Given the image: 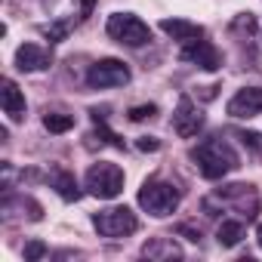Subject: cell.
I'll use <instances>...</instances> for the list:
<instances>
[{"label":"cell","instance_id":"cell-9","mask_svg":"<svg viewBox=\"0 0 262 262\" xmlns=\"http://www.w3.org/2000/svg\"><path fill=\"white\" fill-rule=\"evenodd\" d=\"M228 114L244 120V117H256L262 114V86H244L228 99Z\"/></svg>","mask_w":262,"mask_h":262},{"label":"cell","instance_id":"cell-5","mask_svg":"<svg viewBox=\"0 0 262 262\" xmlns=\"http://www.w3.org/2000/svg\"><path fill=\"white\" fill-rule=\"evenodd\" d=\"M93 225L102 237H126L139 228V219L129 207H108L93 216Z\"/></svg>","mask_w":262,"mask_h":262},{"label":"cell","instance_id":"cell-20","mask_svg":"<svg viewBox=\"0 0 262 262\" xmlns=\"http://www.w3.org/2000/svg\"><path fill=\"white\" fill-rule=\"evenodd\" d=\"M43 256H47V244H40V241H31V244H25V259L37 262V259H43Z\"/></svg>","mask_w":262,"mask_h":262},{"label":"cell","instance_id":"cell-14","mask_svg":"<svg viewBox=\"0 0 262 262\" xmlns=\"http://www.w3.org/2000/svg\"><path fill=\"white\" fill-rule=\"evenodd\" d=\"M53 188L59 191V198L62 201H80V188H77V179H74V173H68V170H53Z\"/></svg>","mask_w":262,"mask_h":262},{"label":"cell","instance_id":"cell-22","mask_svg":"<svg viewBox=\"0 0 262 262\" xmlns=\"http://www.w3.org/2000/svg\"><path fill=\"white\" fill-rule=\"evenodd\" d=\"M234 28L250 34V31L256 28V19H253V13H244V16H237V19H234Z\"/></svg>","mask_w":262,"mask_h":262},{"label":"cell","instance_id":"cell-11","mask_svg":"<svg viewBox=\"0 0 262 262\" xmlns=\"http://www.w3.org/2000/svg\"><path fill=\"white\" fill-rule=\"evenodd\" d=\"M50 62H53V56L40 43H22L16 50V68L19 71H43V68H50Z\"/></svg>","mask_w":262,"mask_h":262},{"label":"cell","instance_id":"cell-3","mask_svg":"<svg viewBox=\"0 0 262 262\" xmlns=\"http://www.w3.org/2000/svg\"><path fill=\"white\" fill-rule=\"evenodd\" d=\"M86 191L99 201H114L120 191H123V170L117 164H108V161H99L86 170Z\"/></svg>","mask_w":262,"mask_h":262},{"label":"cell","instance_id":"cell-6","mask_svg":"<svg viewBox=\"0 0 262 262\" xmlns=\"http://www.w3.org/2000/svg\"><path fill=\"white\" fill-rule=\"evenodd\" d=\"M86 83L93 90H108V86H123L129 83V68L120 59H99L86 71Z\"/></svg>","mask_w":262,"mask_h":262},{"label":"cell","instance_id":"cell-12","mask_svg":"<svg viewBox=\"0 0 262 262\" xmlns=\"http://www.w3.org/2000/svg\"><path fill=\"white\" fill-rule=\"evenodd\" d=\"M161 31L179 43H191V40L204 37V28L198 22H188V19H161Z\"/></svg>","mask_w":262,"mask_h":262},{"label":"cell","instance_id":"cell-15","mask_svg":"<svg viewBox=\"0 0 262 262\" xmlns=\"http://www.w3.org/2000/svg\"><path fill=\"white\" fill-rule=\"evenodd\" d=\"M142 256H148V259H179L182 250H179L170 237H158V241H148V244L142 247Z\"/></svg>","mask_w":262,"mask_h":262},{"label":"cell","instance_id":"cell-7","mask_svg":"<svg viewBox=\"0 0 262 262\" xmlns=\"http://www.w3.org/2000/svg\"><path fill=\"white\" fill-rule=\"evenodd\" d=\"M216 201L222 204V210L225 207H234L247 222L256 216V210H259V194H256V188L253 185H222L219 191H216Z\"/></svg>","mask_w":262,"mask_h":262},{"label":"cell","instance_id":"cell-18","mask_svg":"<svg viewBox=\"0 0 262 262\" xmlns=\"http://www.w3.org/2000/svg\"><path fill=\"white\" fill-rule=\"evenodd\" d=\"M71 19H65V22H56V25H43V34L53 40V43H59V40H65L68 37V31H71Z\"/></svg>","mask_w":262,"mask_h":262},{"label":"cell","instance_id":"cell-2","mask_svg":"<svg viewBox=\"0 0 262 262\" xmlns=\"http://www.w3.org/2000/svg\"><path fill=\"white\" fill-rule=\"evenodd\" d=\"M179 201H182L179 188L170 185V182H164V179H158V176L145 179L142 188H139V207L145 213H151V216H170L179 207Z\"/></svg>","mask_w":262,"mask_h":262},{"label":"cell","instance_id":"cell-4","mask_svg":"<svg viewBox=\"0 0 262 262\" xmlns=\"http://www.w3.org/2000/svg\"><path fill=\"white\" fill-rule=\"evenodd\" d=\"M105 31H108L111 40H117L123 47H145L151 40V28L139 16H133V13H114L108 19Z\"/></svg>","mask_w":262,"mask_h":262},{"label":"cell","instance_id":"cell-1","mask_svg":"<svg viewBox=\"0 0 262 262\" xmlns=\"http://www.w3.org/2000/svg\"><path fill=\"white\" fill-rule=\"evenodd\" d=\"M191 161H194V167L201 170L204 179H222V176H228L241 167L234 148L219 136H210L198 148H191Z\"/></svg>","mask_w":262,"mask_h":262},{"label":"cell","instance_id":"cell-8","mask_svg":"<svg viewBox=\"0 0 262 262\" xmlns=\"http://www.w3.org/2000/svg\"><path fill=\"white\" fill-rule=\"evenodd\" d=\"M201 126H204V114L198 111V105L188 96H182L179 99V108L173 114V129H176L182 139H191V136H198Z\"/></svg>","mask_w":262,"mask_h":262},{"label":"cell","instance_id":"cell-24","mask_svg":"<svg viewBox=\"0 0 262 262\" xmlns=\"http://www.w3.org/2000/svg\"><path fill=\"white\" fill-rule=\"evenodd\" d=\"M136 148H139V151H158V148H161V142H158L155 136H142V139L136 142Z\"/></svg>","mask_w":262,"mask_h":262},{"label":"cell","instance_id":"cell-26","mask_svg":"<svg viewBox=\"0 0 262 262\" xmlns=\"http://www.w3.org/2000/svg\"><path fill=\"white\" fill-rule=\"evenodd\" d=\"M93 4H96V0H80V19H86L93 13Z\"/></svg>","mask_w":262,"mask_h":262},{"label":"cell","instance_id":"cell-16","mask_svg":"<svg viewBox=\"0 0 262 262\" xmlns=\"http://www.w3.org/2000/svg\"><path fill=\"white\" fill-rule=\"evenodd\" d=\"M244 237V222L241 219H222V225L216 228V241L222 247H237Z\"/></svg>","mask_w":262,"mask_h":262},{"label":"cell","instance_id":"cell-13","mask_svg":"<svg viewBox=\"0 0 262 262\" xmlns=\"http://www.w3.org/2000/svg\"><path fill=\"white\" fill-rule=\"evenodd\" d=\"M0 105H4V111L13 120H22V114H25V96H22V90L10 77L4 80V90H0Z\"/></svg>","mask_w":262,"mask_h":262},{"label":"cell","instance_id":"cell-10","mask_svg":"<svg viewBox=\"0 0 262 262\" xmlns=\"http://www.w3.org/2000/svg\"><path fill=\"white\" fill-rule=\"evenodd\" d=\"M179 56H182L185 62H194V65L204 68V71H216V68L222 65V56H219V50H216L210 40H191V43L182 47Z\"/></svg>","mask_w":262,"mask_h":262},{"label":"cell","instance_id":"cell-25","mask_svg":"<svg viewBox=\"0 0 262 262\" xmlns=\"http://www.w3.org/2000/svg\"><path fill=\"white\" fill-rule=\"evenodd\" d=\"M179 234H188V241H201V231H194L191 225H179Z\"/></svg>","mask_w":262,"mask_h":262},{"label":"cell","instance_id":"cell-19","mask_svg":"<svg viewBox=\"0 0 262 262\" xmlns=\"http://www.w3.org/2000/svg\"><path fill=\"white\" fill-rule=\"evenodd\" d=\"M126 114H129V120H145V117H155L158 114V105H133Z\"/></svg>","mask_w":262,"mask_h":262},{"label":"cell","instance_id":"cell-17","mask_svg":"<svg viewBox=\"0 0 262 262\" xmlns=\"http://www.w3.org/2000/svg\"><path fill=\"white\" fill-rule=\"evenodd\" d=\"M43 126L50 129V133H68V129L74 126V117L71 114H62V111H50L47 117H43Z\"/></svg>","mask_w":262,"mask_h":262},{"label":"cell","instance_id":"cell-23","mask_svg":"<svg viewBox=\"0 0 262 262\" xmlns=\"http://www.w3.org/2000/svg\"><path fill=\"white\" fill-rule=\"evenodd\" d=\"M99 136H102V139H105L108 145H114V148H123V142H120V139H117V136L111 133V129H108L105 123H99Z\"/></svg>","mask_w":262,"mask_h":262},{"label":"cell","instance_id":"cell-21","mask_svg":"<svg viewBox=\"0 0 262 262\" xmlns=\"http://www.w3.org/2000/svg\"><path fill=\"white\" fill-rule=\"evenodd\" d=\"M237 136H241V142H244L247 148H253V151H262V136H259V133H253V129L247 133V129H244V133H237Z\"/></svg>","mask_w":262,"mask_h":262},{"label":"cell","instance_id":"cell-27","mask_svg":"<svg viewBox=\"0 0 262 262\" xmlns=\"http://www.w3.org/2000/svg\"><path fill=\"white\" fill-rule=\"evenodd\" d=\"M256 241H259V247H262V225L256 228Z\"/></svg>","mask_w":262,"mask_h":262}]
</instances>
